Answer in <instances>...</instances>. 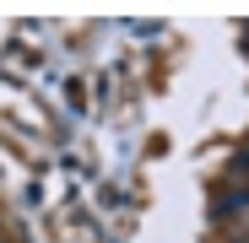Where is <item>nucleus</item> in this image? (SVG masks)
<instances>
[{"instance_id": "obj_1", "label": "nucleus", "mask_w": 249, "mask_h": 243, "mask_svg": "<svg viewBox=\"0 0 249 243\" xmlns=\"http://www.w3.org/2000/svg\"><path fill=\"white\" fill-rule=\"evenodd\" d=\"M244 44H249V27H244Z\"/></svg>"}]
</instances>
